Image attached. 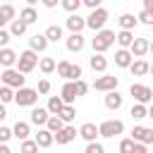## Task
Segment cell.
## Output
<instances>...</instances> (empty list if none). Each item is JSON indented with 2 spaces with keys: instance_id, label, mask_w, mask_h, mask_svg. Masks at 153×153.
I'll return each instance as SVG.
<instances>
[{
  "instance_id": "6da1fadb",
  "label": "cell",
  "mask_w": 153,
  "mask_h": 153,
  "mask_svg": "<svg viewBox=\"0 0 153 153\" xmlns=\"http://www.w3.org/2000/svg\"><path fill=\"white\" fill-rule=\"evenodd\" d=\"M112 43H115V31H110V29H98L96 36H93V41H91L93 53H105Z\"/></svg>"
},
{
  "instance_id": "7a4b0ae2",
  "label": "cell",
  "mask_w": 153,
  "mask_h": 153,
  "mask_svg": "<svg viewBox=\"0 0 153 153\" xmlns=\"http://www.w3.org/2000/svg\"><path fill=\"white\" fill-rule=\"evenodd\" d=\"M19 108H31L38 103V91L36 88H26V86H19L14 88V98H12Z\"/></svg>"
},
{
  "instance_id": "3957f363",
  "label": "cell",
  "mask_w": 153,
  "mask_h": 153,
  "mask_svg": "<svg viewBox=\"0 0 153 153\" xmlns=\"http://www.w3.org/2000/svg\"><path fill=\"white\" fill-rule=\"evenodd\" d=\"M17 69L22 72V74H29L31 69H36V65H38V55H36V50H24V53H19L17 55Z\"/></svg>"
},
{
  "instance_id": "277c9868",
  "label": "cell",
  "mask_w": 153,
  "mask_h": 153,
  "mask_svg": "<svg viewBox=\"0 0 153 153\" xmlns=\"http://www.w3.org/2000/svg\"><path fill=\"white\" fill-rule=\"evenodd\" d=\"M105 22H108V10L105 7H93L91 10V14L86 17V26L88 29H93V31H98V29H103L105 26Z\"/></svg>"
},
{
  "instance_id": "5b68a950",
  "label": "cell",
  "mask_w": 153,
  "mask_h": 153,
  "mask_svg": "<svg viewBox=\"0 0 153 153\" xmlns=\"http://www.w3.org/2000/svg\"><path fill=\"white\" fill-rule=\"evenodd\" d=\"M122 131H124V122L122 120H105L98 127V136H105V139H112V136H117Z\"/></svg>"
},
{
  "instance_id": "8992f818",
  "label": "cell",
  "mask_w": 153,
  "mask_h": 153,
  "mask_svg": "<svg viewBox=\"0 0 153 153\" xmlns=\"http://www.w3.org/2000/svg\"><path fill=\"white\" fill-rule=\"evenodd\" d=\"M0 79H2V84L12 86V88H19V86H24V81H26V76H24L19 69H12V67H5V72L0 74Z\"/></svg>"
},
{
  "instance_id": "52a82bcc",
  "label": "cell",
  "mask_w": 153,
  "mask_h": 153,
  "mask_svg": "<svg viewBox=\"0 0 153 153\" xmlns=\"http://www.w3.org/2000/svg\"><path fill=\"white\" fill-rule=\"evenodd\" d=\"M129 93L134 96V100L136 103H151L153 100V91H151V86H146V84H131L129 86Z\"/></svg>"
},
{
  "instance_id": "ba28073f",
  "label": "cell",
  "mask_w": 153,
  "mask_h": 153,
  "mask_svg": "<svg viewBox=\"0 0 153 153\" xmlns=\"http://www.w3.org/2000/svg\"><path fill=\"white\" fill-rule=\"evenodd\" d=\"M74 139H76V127H72L69 122H65L62 129L53 134V141H57L60 146H65V143H69V141H74Z\"/></svg>"
},
{
  "instance_id": "9c48e42d",
  "label": "cell",
  "mask_w": 153,
  "mask_h": 153,
  "mask_svg": "<svg viewBox=\"0 0 153 153\" xmlns=\"http://www.w3.org/2000/svg\"><path fill=\"white\" fill-rule=\"evenodd\" d=\"M117 84H120V79L117 76H112V74H103V76H98L96 81H93V88L96 91H112V88H117Z\"/></svg>"
},
{
  "instance_id": "30bf717a",
  "label": "cell",
  "mask_w": 153,
  "mask_h": 153,
  "mask_svg": "<svg viewBox=\"0 0 153 153\" xmlns=\"http://www.w3.org/2000/svg\"><path fill=\"white\" fill-rule=\"evenodd\" d=\"M131 139L134 141H141V143H153V129L151 127H141V124H136L134 129H131Z\"/></svg>"
},
{
  "instance_id": "8fae6325",
  "label": "cell",
  "mask_w": 153,
  "mask_h": 153,
  "mask_svg": "<svg viewBox=\"0 0 153 153\" xmlns=\"http://www.w3.org/2000/svg\"><path fill=\"white\" fill-rule=\"evenodd\" d=\"M148 50H151V41H148V38H134L131 45H129V53H131L134 57H143Z\"/></svg>"
},
{
  "instance_id": "7c38bea8",
  "label": "cell",
  "mask_w": 153,
  "mask_h": 153,
  "mask_svg": "<svg viewBox=\"0 0 153 153\" xmlns=\"http://www.w3.org/2000/svg\"><path fill=\"white\" fill-rule=\"evenodd\" d=\"M60 98H62V103H74V100L79 98L74 79H67V81H65V86H62V91H60Z\"/></svg>"
},
{
  "instance_id": "4fadbf2b",
  "label": "cell",
  "mask_w": 153,
  "mask_h": 153,
  "mask_svg": "<svg viewBox=\"0 0 153 153\" xmlns=\"http://www.w3.org/2000/svg\"><path fill=\"white\" fill-rule=\"evenodd\" d=\"M84 36H81V31H72L69 36H67V41H65V45H67V50L69 53H79L81 48H84Z\"/></svg>"
},
{
  "instance_id": "5bb4252c",
  "label": "cell",
  "mask_w": 153,
  "mask_h": 153,
  "mask_svg": "<svg viewBox=\"0 0 153 153\" xmlns=\"http://www.w3.org/2000/svg\"><path fill=\"white\" fill-rule=\"evenodd\" d=\"M127 69H131V74H134V76H146V74L151 72V65H148V60L139 57V60H131Z\"/></svg>"
},
{
  "instance_id": "9a60e30c",
  "label": "cell",
  "mask_w": 153,
  "mask_h": 153,
  "mask_svg": "<svg viewBox=\"0 0 153 153\" xmlns=\"http://www.w3.org/2000/svg\"><path fill=\"white\" fill-rule=\"evenodd\" d=\"M67 29H69V31H84V29H86V19L79 17V12H69V17H67Z\"/></svg>"
},
{
  "instance_id": "2e32d148",
  "label": "cell",
  "mask_w": 153,
  "mask_h": 153,
  "mask_svg": "<svg viewBox=\"0 0 153 153\" xmlns=\"http://www.w3.org/2000/svg\"><path fill=\"white\" fill-rule=\"evenodd\" d=\"M105 108H108V110H120V108H122V96L117 93V88L105 91Z\"/></svg>"
},
{
  "instance_id": "e0dca14e",
  "label": "cell",
  "mask_w": 153,
  "mask_h": 153,
  "mask_svg": "<svg viewBox=\"0 0 153 153\" xmlns=\"http://www.w3.org/2000/svg\"><path fill=\"white\" fill-rule=\"evenodd\" d=\"M81 139H86V141H93L96 136H98V127L93 124V122H84L81 127H79V131H76Z\"/></svg>"
},
{
  "instance_id": "ac0fdd59",
  "label": "cell",
  "mask_w": 153,
  "mask_h": 153,
  "mask_svg": "<svg viewBox=\"0 0 153 153\" xmlns=\"http://www.w3.org/2000/svg\"><path fill=\"white\" fill-rule=\"evenodd\" d=\"M29 48L36 50V53H43V50L48 48V38H45L43 33H33V36L29 38Z\"/></svg>"
},
{
  "instance_id": "d6986e66",
  "label": "cell",
  "mask_w": 153,
  "mask_h": 153,
  "mask_svg": "<svg viewBox=\"0 0 153 153\" xmlns=\"http://www.w3.org/2000/svg\"><path fill=\"white\" fill-rule=\"evenodd\" d=\"M14 62H17V53H14L12 48L2 45V48H0V65H2V67H12Z\"/></svg>"
},
{
  "instance_id": "ffe728a7",
  "label": "cell",
  "mask_w": 153,
  "mask_h": 153,
  "mask_svg": "<svg viewBox=\"0 0 153 153\" xmlns=\"http://www.w3.org/2000/svg\"><path fill=\"white\" fill-rule=\"evenodd\" d=\"M115 41H117V45H120V48H129V45H131V41H134L131 29H120V33H115Z\"/></svg>"
},
{
  "instance_id": "44dd1931",
  "label": "cell",
  "mask_w": 153,
  "mask_h": 153,
  "mask_svg": "<svg viewBox=\"0 0 153 153\" xmlns=\"http://www.w3.org/2000/svg\"><path fill=\"white\" fill-rule=\"evenodd\" d=\"M131 60H134V55L129 53V48H120V50L115 53V65H117V67H129Z\"/></svg>"
},
{
  "instance_id": "7402d4cb",
  "label": "cell",
  "mask_w": 153,
  "mask_h": 153,
  "mask_svg": "<svg viewBox=\"0 0 153 153\" xmlns=\"http://www.w3.org/2000/svg\"><path fill=\"white\" fill-rule=\"evenodd\" d=\"M31 108H33V105H31ZM48 115H50V112H48L45 108H33L29 120H31V124H38V127H43V124H45V120H48Z\"/></svg>"
},
{
  "instance_id": "603a6c76",
  "label": "cell",
  "mask_w": 153,
  "mask_h": 153,
  "mask_svg": "<svg viewBox=\"0 0 153 153\" xmlns=\"http://www.w3.org/2000/svg\"><path fill=\"white\" fill-rule=\"evenodd\" d=\"M33 141L38 143V148H48V146H53V131L50 129H38Z\"/></svg>"
},
{
  "instance_id": "cb8c5ba5",
  "label": "cell",
  "mask_w": 153,
  "mask_h": 153,
  "mask_svg": "<svg viewBox=\"0 0 153 153\" xmlns=\"http://www.w3.org/2000/svg\"><path fill=\"white\" fill-rule=\"evenodd\" d=\"M88 65H91L93 72H105L108 69V60L103 57V53H93V57L88 60Z\"/></svg>"
},
{
  "instance_id": "d4e9b609",
  "label": "cell",
  "mask_w": 153,
  "mask_h": 153,
  "mask_svg": "<svg viewBox=\"0 0 153 153\" xmlns=\"http://www.w3.org/2000/svg\"><path fill=\"white\" fill-rule=\"evenodd\" d=\"M57 115H60V120H62V122H72V120L76 117V108H74L72 103H65V105L60 108V112H57Z\"/></svg>"
},
{
  "instance_id": "484cf974",
  "label": "cell",
  "mask_w": 153,
  "mask_h": 153,
  "mask_svg": "<svg viewBox=\"0 0 153 153\" xmlns=\"http://www.w3.org/2000/svg\"><path fill=\"white\" fill-rule=\"evenodd\" d=\"M19 19H22V22H26V24H33V22H38V12H36L31 5H26V7L19 12Z\"/></svg>"
},
{
  "instance_id": "4316f807",
  "label": "cell",
  "mask_w": 153,
  "mask_h": 153,
  "mask_svg": "<svg viewBox=\"0 0 153 153\" xmlns=\"http://www.w3.org/2000/svg\"><path fill=\"white\" fill-rule=\"evenodd\" d=\"M26 22H22V19H10V33L12 36H24L26 33Z\"/></svg>"
},
{
  "instance_id": "83f0119b",
  "label": "cell",
  "mask_w": 153,
  "mask_h": 153,
  "mask_svg": "<svg viewBox=\"0 0 153 153\" xmlns=\"http://www.w3.org/2000/svg\"><path fill=\"white\" fill-rule=\"evenodd\" d=\"M45 38H48V43L53 41V43H57L60 38H62V26H57V24H50L48 29H45V33H43Z\"/></svg>"
},
{
  "instance_id": "f1b7e54d",
  "label": "cell",
  "mask_w": 153,
  "mask_h": 153,
  "mask_svg": "<svg viewBox=\"0 0 153 153\" xmlns=\"http://www.w3.org/2000/svg\"><path fill=\"white\" fill-rule=\"evenodd\" d=\"M134 120H143V117H151V110L146 108V103H136L131 105V112H129Z\"/></svg>"
},
{
  "instance_id": "f546056e",
  "label": "cell",
  "mask_w": 153,
  "mask_h": 153,
  "mask_svg": "<svg viewBox=\"0 0 153 153\" xmlns=\"http://www.w3.org/2000/svg\"><path fill=\"white\" fill-rule=\"evenodd\" d=\"M62 124H65V122L60 120V115H48V120H45V124H43V127H45V129H50V131L55 134V131H60V129H62Z\"/></svg>"
},
{
  "instance_id": "4dcf8cb0",
  "label": "cell",
  "mask_w": 153,
  "mask_h": 153,
  "mask_svg": "<svg viewBox=\"0 0 153 153\" xmlns=\"http://www.w3.org/2000/svg\"><path fill=\"white\" fill-rule=\"evenodd\" d=\"M12 136H17L19 141L26 139V136H29V122H17V124L12 127Z\"/></svg>"
},
{
  "instance_id": "1f68e13d",
  "label": "cell",
  "mask_w": 153,
  "mask_h": 153,
  "mask_svg": "<svg viewBox=\"0 0 153 153\" xmlns=\"http://www.w3.org/2000/svg\"><path fill=\"white\" fill-rule=\"evenodd\" d=\"M117 22H120V29H134V26L139 24V22H136V17H134V14H129V12H124Z\"/></svg>"
},
{
  "instance_id": "d6a6232c",
  "label": "cell",
  "mask_w": 153,
  "mask_h": 153,
  "mask_svg": "<svg viewBox=\"0 0 153 153\" xmlns=\"http://www.w3.org/2000/svg\"><path fill=\"white\" fill-rule=\"evenodd\" d=\"M62 105H65V103H62V98H60V96H50V98H48V108H45V110H48L50 115H57Z\"/></svg>"
},
{
  "instance_id": "836d02e7",
  "label": "cell",
  "mask_w": 153,
  "mask_h": 153,
  "mask_svg": "<svg viewBox=\"0 0 153 153\" xmlns=\"http://www.w3.org/2000/svg\"><path fill=\"white\" fill-rule=\"evenodd\" d=\"M38 69H41L43 74L55 72V60H53V57H41V60H38Z\"/></svg>"
},
{
  "instance_id": "e575fe53",
  "label": "cell",
  "mask_w": 153,
  "mask_h": 153,
  "mask_svg": "<svg viewBox=\"0 0 153 153\" xmlns=\"http://www.w3.org/2000/svg\"><path fill=\"white\" fill-rule=\"evenodd\" d=\"M12 98H14V88L2 84L0 86V103H12Z\"/></svg>"
},
{
  "instance_id": "d590c367",
  "label": "cell",
  "mask_w": 153,
  "mask_h": 153,
  "mask_svg": "<svg viewBox=\"0 0 153 153\" xmlns=\"http://www.w3.org/2000/svg\"><path fill=\"white\" fill-rule=\"evenodd\" d=\"M0 19L7 24L10 19H14V7H12V2H5L2 7H0Z\"/></svg>"
},
{
  "instance_id": "8d00e7d4",
  "label": "cell",
  "mask_w": 153,
  "mask_h": 153,
  "mask_svg": "<svg viewBox=\"0 0 153 153\" xmlns=\"http://www.w3.org/2000/svg\"><path fill=\"white\" fill-rule=\"evenodd\" d=\"M19 151H22V153H33V151H38V143H36V141H31V139L26 136V139H22Z\"/></svg>"
},
{
  "instance_id": "74e56055",
  "label": "cell",
  "mask_w": 153,
  "mask_h": 153,
  "mask_svg": "<svg viewBox=\"0 0 153 153\" xmlns=\"http://www.w3.org/2000/svg\"><path fill=\"white\" fill-rule=\"evenodd\" d=\"M136 22H141V24L151 26V24H153V12H151V10H141V12H139V17H136Z\"/></svg>"
},
{
  "instance_id": "f35d334b",
  "label": "cell",
  "mask_w": 153,
  "mask_h": 153,
  "mask_svg": "<svg viewBox=\"0 0 153 153\" xmlns=\"http://www.w3.org/2000/svg\"><path fill=\"white\" fill-rule=\"evenodd\" d=\"M69 60H60V62H55V69H57V74L62 76V79H67V72H69Z\"/></svg>"
},
{
  "instance_id": "ab89813d",
  "label": "cell",
  "mask_w": 153,
  "mask_h": 153,
  "mask_svg": "<svg viewBox=\"0 0 153 153\" xmlns=\"http://www.w3.org/2000/svg\"><path fill=\"white\" fill-rule=\"evenodd\" d=\"M60 5H62L67 12H79V7H81V0H60Z\"/></svg>"
},
{
  "instance_id": "60d3db41",
  "label": "cell",
  "mask_w": 153,
  "mask_h": 153,
  "mask_svg": "<svg viewBox=\"0 0 153 153\" xmlns=\"http://www.w3.org/2000/svg\"><path fill=\"white\" fill-rule=\"evenodd\" d=\"M103 151H105V148H103V143H98L96 139L86 143V153H103Z\"/></svg>"
},
{
  "instance_id": "b9f144b4",
  "label": "cell",
  "mask_w": 153,
  "mask_h": 153,
  "mask_svg": "<svg viewBox=\"0 0 153 153\" xmlns=\"http://www.w3.org/2000/svg\"><path fill=\"white\" fill-rule=\"evenodd\" d=\"M134 148V139H122L120 141V153H131Z\"/></svg>"
},
{
  "instance_id": "7bdbcfd3",
  "label": "cell",
  "mask_w": 153,
  "mask_h": 153,
  "mask_svg": "<svg viewBox=\"0 0 153 153\" xmlns=\"http://www.w3.org/2000/svg\"><path fill=\"white\" fill-rule=\"evenodd\" d=\"M79 76H81V67H79V65H69L67 79H79Z\"/></svg>"
},
{
  "instance_id": "ee69618b",
  "label": "cell",
  "mask_w": 153,
  "mask_h": 153,
  "mask_svg": "<svg viewBox=\"0 0 153 153\" xmlns=\"http://www.w3.org/2000/svg\"><path fill=\"white\" fill-rule=\"evenodd\" d=\"M74 84H76V93H79V96H84V93L88 91V84H86L81 76H79V79H74Z\"/></svg>"
},
{
  "instance_id": "f6af8a7d",
  "label": "cell",
  "mask_w": 153,
  "mask_h": 153,
  "mask_svg": "<svg viewBox=\"0 0 153 153\" xmlns=\"http://www.w3.org/2000/svg\"><path fill=\"white\" fill-rule=\"evenodd\" d=\"M36 91H38V93H50V81H48V79H41Z\"/></svg>"
},
{
  "instance_id": "bcb514c9",
  "label": "cell",
  "mask_w": 153,
  "mask_h": 153,
  "mask_svg": "<svg viewBox=\"0 0 153 153\" xmlns=\"http://www.w3.org/2000/svg\"><path fill=\"white\" fill-rule=\"evenodd\" d=\"M10 38H12V33H10V31H5V29L0 26V48H2V45H7V43H10Z\"/></svg>"
},
{
  "instance_id": "7dc6e473",
  "label": "cell",
  "mask_w": 153,
  "mask_h": 153,
  "mask_svg": "<svg viewBox=\"0 0 153 153\" xmlns=\"http://www.w3.org/2000/svg\"><path fill=\"white\" fill-rule=\"evenodd\" d=\"M12 139V129L10 127H0V141H10Z\"/></svg>"
},
{
  "instance_id": "c3c4849f",
  "label": "cell",
  "mask_w": 153,
  "mask_h": 153,
  "mask_svg": "<svg viewBox=\"0 0 153 153\" xmlns=\"http://www.w3.org/2000/svg\"><path fill=\"white\" fill-rule=\"evenodd\" d=\"M81 2H84L86 7H91V10H93V7H98V5L103 2V0H81Z\"/></svg>"
},
{
  "instance_id": "681fc988",
  "label": "cell",
  "mask_w": 153,
  "mask_h": 153,
  "mask_svg": "<svg viewBox=\"0 0 153 153\" xmlns=\"http://www.w3.org/2000/svg\"><path fill=\"white\" fill-rule=\"evenodd\" d=\"M41 2H43L45 7H50V10H53V7H57V2H60V0H41Z\"/></svg>"
},
{
  "instance_id": "f907efd6",
  "label": "cell",
  "mask_w": 153,
  "mask_h": 153,
  "mask_svg": "<svg viewBox=\"0 0 153 153\" xmlns=\"http://www.w3.org/2000/svg\"><path fill=\"white\" fill-rule=\"evenodd\" d=\"M0 153H10V146H7V141H0Z\"/></svg>"
},
{
  "instance_id": "816d5d0a",
  "label": "cell",
  "mask_w": 153,
  "mask_h": 153,
  "mask_svg": "<svg viewBox=\"0 0 153 153\" xmlns=\"http://www.w3.org/2000/svg\"><path fill=\"white\" fill-rule=\"evenodd\" d=\"M7 117V110H5V103H0V122Z\"/></svg>"
},
{
  "instance_id": "f5cc1de1",
  "label": "cell",
  "mask_w": 153,
  "mask_h": 153,
  "mask_svg": "<svg viewBox=\"0 0 153 153\" xmlns=\"http://www.w3.org/2000/svg\"><path fill=\"white\" fill-rule=\"evenodd\" d=\"M143 10H151L153 12V0H143Z\"/></svg>"
},
{
  "instance_id": "db71d44e",
  "label": "cell",
  "mask_w": 153,
  "mask_h": 153,
  "mask_svg": "<svg viewBox=\"0 0 153 153\" xmlns=\"http://www.w3.org/2000/svg\"><path fill=\"white\" fill-rule=\"evenodd\" d=\"M24 2H26V5H31V7H33V5H36V2H38V0H24Z\"/></svg>"
},
{
  "instance_id": "11a10c76",
  "label": "cell",
  "mask_w": 153,
  "mask_h": 153,
  "mask_svg": "<svg viewBox=\"0 0 153 153\" xmlns=\"http://www.w3.org/2000/svg\"><path fill=\"white\" fill-rule=\"evenodd\" d=\"M0 26H5V22H2V19H0Z\"/></svg>"
},
{
  "instance_id": "9f6ffc18",
  "label": "cell",
  "mask_w": 153,
  "mask_h": 153,
  "mask_svg": "<svg viewBox=\"0 0 153 153\" xmlns=\"http://www.w3.org/2000/svg\"><path fill=\"white\" fill-rule=\"evenodd\" d=\"M5 2H10V0H5Z\"/></svg>"
}]
</instances>
